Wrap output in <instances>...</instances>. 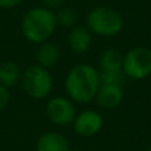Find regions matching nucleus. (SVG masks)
<instances>
[{"label": "nucleus", "mask_w": 151, "mask_h": 151, "mask_svg": "<svg viewBox=\"0 0 151 151\" xmlns=\"http://www.w3.org/2000/svg\"><path fill=\"white\" fill-rule=\"evenodd\" d=\"M47 118L58 127H66L73 123L77 111L74 102L68 97H53L45 106Z\"/></svg>", "instance_id": "6"}, {"label": "nucleus", "mask_w": 151, "mask_h": 151, "mask_svg": "<svg viewBox=\"0 0 151 151\" xmlns=\"http://www.w3.org/2000/svg\"><path fill=\"white\" fill-rule=\"evenodd\" d=\"M23 0H0V8L1 9H11L21 4Z\"/></svg>", "instance_id": "18"}, {"label": "nucleus", "mask_w": 151, "mask_h": 151, "mask_svg": "<svg viewBox=\"0 0 151 151\" xmlns=\"http://www.w3.org/2000/svg\"><path fill=\"white\" fill-rule=\"evenodd\" d=\"M101 80L99 72L89 64H77L65 77V91L76 104H89L97 96Z\"/></svg>", "instance_id": "1"}, {"label": "nucleus", "mask_w": 151, "mask_h": 151, "mask_svg": "<svg viewBox=\"0 0 151 151\" xmlns=\"http://www.w3.org/2000/svg\"><path fill=\"white\" fill-rule=\"evenodd\" d=\"M101 73H122L123 56L115 48H107L99 56Z\"/></svg>", "instance_id": "11"}, {"label": "nucleus", "mask_w": 151, "mask_h": 151, "mask_svg": "<svg viewBox=\"0 0 151 151\" xmlns=\"http://www.w3.org/2000/svg\"><path fill=\"white\" fill-rule=\"evenodd\" d=\"M122 73L131 80H145L151 76V49L135 47L123 56Z\"/></svg>", "instance_id": "5"}, {"label": "nucleus", "mask_w": 151, "mask_h": 151, "mask_svg": "<svg viewBox=\"0 0 151 151\" xmlns=\"http://www.w3.org/2000/svg\"><path fill=\"white\" fill-rule=\"evenodd\" d=\"M20 81L24 91L35 99L48 97L53 88V78L49 69H45L37 64L28 66L21 74Z\"/></svg>", "instance_id": "4"}, {"label": "nucleus", "mask_w": 151, "mask_h": 151, "mask_svg": "<svg viewBox=\"0 0 151 151\" xmlns=\"http://www.w3.org/2000/svg\"><path fill=\"white\" fill-rule=\"evenodd\" d=\"M57 25L64 28H73L77 23V12L70 7H61L55 13Z\"/></svg>", "instance_id": "14"}, {"label": "nucleus", "mask_w": 151, "mask_h": 151, "mask_svg": "<svg viewBox=\"0 0 151 151\" xmlns=\"http://www.w3.org/2000/svg\"><path fill=\"white\" fill-rule=\"evenodd\" d=\"M86 28L91 35L101 37H113L121 33L123 17L117 9L107 5H98L86 15Z\"/></svg>", "instance_id": "3"}, {"label": "nucleus", "mask_w": 151, "mask_h": 151, "mask_svg": "<svg viewBox=\"0 0 151 151\" xmlns=\"http://www.w3.org/2000/svg\"><path fill=\"white\" fill-rule=\"evenodd\" d=\"M21 74L23 72L20 66L13 61L0 63V83L7 89L13 88L21 80Z\"/></svg>", "instance_id": "13"}, {"label": "nucleus", "mask_w": 151, "mask_h": 151, "mask_svg": "<svg viewBox=\"0 0 151 151\" xmlns=\"http://www.w3.org/2000/svg\"><path fill=\"white\" fill-rule=\"evenodd\" d=\"M123 99L122 85H111V83H101L94 101L102 109H114L119 106Z\"/></svg>", "instance_id": "9"}, {"label": "nucleus", "mask_w": 151, "mask_h": 151, "mask_svg": "<svg viewBox=\"0 0 151 151\" xmlns=\"http://www.w3.org/2000/svg\"><path fill=\"white\" fill-rule=\"evenodd\" d=\"M42 3V7L47 8L49 11H53V9H58V8L64 7V3L65 0H41Z\"/></svg>", "instance_id": "17"}, {"label": "nucleus", "mask_w": 151, "mask_h": 151, "mask_svg": "<svg viewBox=\"0 0 151 151\" xmlns=\"http://www.w3.org/2000/svg\"><path fill=\"white\" fill-rule=\"evenodd\" d=\"M60 60V49L56 44L49 41H45L40 44L39 49L36 52L37 65L42 66L45 69L53 68Z\"/></svg>", "instance_id": "12"}, {"label": "nucleus", "mask_w": 151, "mask_h": 151, "mask_svg": "<svg viewBox=\"0 0 151 151\" xmlns=\"http://www.w3.org/2000/svg\"><path fill=\"white\" fill-rule=\"evenodd\" d=\"M69 151H82V150H78V149H70Z\"/></svg>", "instance_id": "19"}, {"label": "nucleus", "mask_w": 151, "mask_h": 151, "mask_svg": "<svg viewBox=\"0 0 151 151\" xmlns=\"http://www.w3.org/2000/svg\"><path fill=\"white\" fill-rule=\"evenodd\" d=\"M72 126L77 135L83 138L94 137L104 127V117L97 110L86 109L76 115Z\"/></svg>", "instance_id": "7"}, {"label": "nucleus", "mask_w": 151, "mask_h": 151, "mask_svg": "<svg viewBox=\"0 0 151 151\" xmlns=\"http://www.w3.org/2000/svg\"><path fill=\"white\" fill-rule=\"evenodd\" d=\"M57 23L53 11L44 7H35L24 15L21 20L23 36L33 44H42L48 41L55 33Z\"/></svg>", "instance_id": "2"}, {"label": "nucleus", "mask_w": 151, "mask_h": 151, "mask_svg": "<svg viewBox=\"0 0 151 151\" xmlns=\"http://www.w3.org/2000/svg\"><path fill=\"white\" fill-rule=\"evenodd\" d=\"M70 145L64 134L57 131H47L41 134L36 142V151H69Z\"/></svg>", "instance_id": "10"}, {"label": "nucleus", "mask_w": 151, "mask_h": 151, "mask_svg": "<svg viewBox=\"0 0 151 151\" xmlns=\"http://www.w3.org/2000/svg\"><path fill=\"white\" fill-rule=\"evenodd\" d=\"M123 73H99L101 83H111V85H122Z\"/></svg>", "instance_id": "15"}, {"label": "nucleus", "mask_w": 151, "mask_h": 151, "mask_svg": "<svg viewBox=\"0 0 151 151\" xmlns=\"http://www.w3.org/2000/svg\"><path fill=\"white\" fill-rule=\"evenodd\" d=\"M68 47L74 55H83L91 48L93 35L86 25H76L68 33Z\"/></svg>", "instance_id": "8"}, {"label": "nucleus", "mask_w": 151, "mask_h": 151, "mask_svg": "<svg viewBox=\"0 0 151 151\" xmlns=\"http://www.w3.org/2000/svg\"><path fill=\"white\" fill-rule=\"evenodd\" d=\"M9 99H11L9 90L0 83V111H3L7 107V105L9 104Z\"/></svg>", "instance_id": "16"}, {"label": "nucleus", "mask_w": 151, "mask_h": 151, "mask_svg": "<svg viewBox=\"0 0 151 151\" xmlns=\"http://www.w3.org/2000/svg\"><path fill=\"white\" fill-rule=\"evenodd\" d=\"M147 151H151V146L149 147V149H147Z\"/></svg>", "instance_id": "20"}]
</instances>
